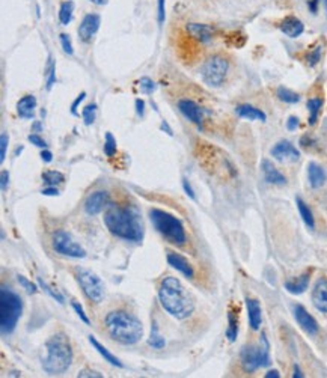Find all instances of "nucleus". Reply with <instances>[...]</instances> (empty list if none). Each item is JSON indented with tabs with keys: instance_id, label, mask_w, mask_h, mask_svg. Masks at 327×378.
<instances>
[{
	"instance_id": "nucleus-22",
	"label": "nucleus",
	"mask_w": 327,
	"mask_h": 378,
	"mask_svg": "<svg viewBox=\"0 0 327 378\" xmlns=\"http://www.w3.org/2000/svg\"><path fill=\"white\" fill-rule=\"evenodd\" d=\"M307 176H309V184L312 189H318L326 183V172L317 163L307 165Z\"/></svg>"
},
{
	"instance_id": "nucleus-17",
	"label": "nucleus",
	"mask_w": 327,
	"mask_h": 378,
	"mask_svg": "<svg viewBox=\"0 0 327 378\" xmlns=\"http://www.w3.org/2000/svg\"><path fill=\"white\" fill-rule=\"evenodd\" d=\"M312 303L320 311L327 314V279H320L312 290Z\"/></svg>"
},
{
	"instance_id": "nucleus-41",
	"label": "nucleus",
	"mask_w": 327,
	"mask_h": 378,
	"mask_svg": "<svg viewBox=\"0 0 327 378\" xmlns=\"http://www.w3.org/2000/svg\"><path fill=\"white\" fill-rule=\"evenodd\" d=\"M61 42H62V47H64V51H65V53H68V55H72V53H74L72 44H71V40H69V35L62 33V35H61Z\"/></svg>"
},
{
	"instance_id": "nucleus-1",
	"label": "nucleus",
	"mask_w": 327,
	"mask_h": 378,
	"mask_svg": "<svg viewBox=\"0 0 327 378\" xmlns=\"http://www.w3.org/2000/svg\"><path fill=\"white\" fill-rule=\"evenodd\" d=\"M158 298L163 309L176 319H186L193 314L195 301L176 277H165L158 286Z\"/></svg>"
},
{
	"instance_id": "nucleus-48",
	"label": "nucleus",
	"mask_w": 327,
	"mask_h": 378,
	"mask_svg": "<svg viewBox=\"0 0 327 378\" xmlns=\"http://www.w3.org/2000/svg\"><path fill=\"white\" fill-rule=\"evenodd\" d=\"M85 97H86V94H85V92H82V94L77 97V100L72 103V105H71V112H72V115H77V105L80 104V103L85 100Z\"/></svg>"
},
{
	"instance_id": "nucleus-29",
	"label": "nucleus",
	"mask_w": 327,
	"mask_h": 378,
	"mask_svg": "<svg viewBox=\"0 0 327 378\" xmlns=\"http://www.w3.org/2000/svg\"><path fill=\"white\" fill-rule=\"evenodd\" d=\"M297 208H299V212H300V217L303 219V222L306 223L307 228L314 229L315 228V220H314V215H312V211L309 210V207L306 205L305 202L297 197Z\"/></svg>"
},
{
	"instance_id": "nucleus-54",
	"label": "nucleus",
	"mask_w": 327,
	"mask_h": 378,
	"mask_svg": "<svg viewBox=\"0 0 327 378\" xmlns=\"http://www.w3.org/2000/svg\"><path fill=\"white\" fill-rule=\"evenodd\" d=\"M318 2H320V0H311V2H309V9H311V12L317 14V11H318Z\"/></svg>"
},
{
	"instance_id": "nucleus-23",
	"label": "nucleus",
	"mask_w": 327,
	"mask_h": 378,
	"mask_svg": "<svg viewBox=\"0 0 327 378\" xmlns=\"http://www.w3.org/2000/svg\"><path fill=\"white\" fill-rule=\"evenodd\" d=\"M235 112H237V115L240 118L249 119V121H262L264 122L267 119V115L262 110H260V109H257V107H253V105L250 104L237 105Z\"/></svg>"
},
{
	"instance_id": "nucleus-27",
	"label": "nucleus",
	"mask_w": 327,
	"mask_h": 378,
	"mask_svg": "<svg viewBox=\"0 0 327 378\" xmlns=\"http://www.w3.org/2000/svg\"><path fill=\"white\" fill-rule=\"evenodd\" d=\"M239 335V316L234 311L228 312V329H226V337L231 342H235Z\"/></svg>"
},
{
	"instance_id": "nucleus-25",
	"label": "nucleus",
	"mask_w": 327,
	"mask_h": 378,
	"mask_svg": "<svg viewBox=\"0 0 327 378\" xmlns=\"http://www.w3.org/2000/svg\"><path fill=\"white\" fill-rule=\"evenodd\" d=\"M89 342H90V345H92V347H94V348H95V350H97V351H98V353H100V354H101L103 357H104V360H106V362H109L110 365H113V366H118V368H122V366H124V365H122V362H121L119 358L115 357V356H113V354L110 353L109 350H107V348H106L104 345H101V344H100V342L97 340V337L92 336V335H90V336H89Z\"/></svg>"
},
{
	"instance_id": "nucleus-9",
	"label": "nucleus",
	"mask_w": 327,
	"mask_h": 378,
	"mask_svg": "<svg viewBox=\"0 0 327 378\" xmlns=\"http://www.w3.org/2000/svg\"><path fill=\"white\" fill-rule=\"evenodd\" d=\"M228 69H229V62L223 56L214 55L205 61L202 69H201V76H202V80L205 82V84L217 87L225 82Z\"/></svg>"
},
{
	"instance_id": "nucleus-49",
	"label": "nucleus",
	"mask_w": 327,
	"mask_h": 378,
	"mask_svg": "<svg viewBox=\"0 0 327 378\" xmlns=\"http://www.w3.org/2000/svg\"><path fill=\"white\" fill-rule=\"evenodd\" d=\"M165 21V0H158V23Z\"/></svg>"
},
{
	"instance_id": "nucleus-31",
	"label": "nucleus",
	"mask_w": 327,
	"mask_h": 378,
	"mask_svg": "<svg viewBox=\"0 0 327 378\" xmlns=\"http://www.w3.org/2000/svg\"><path fill=\"white\" fill-rule=\"evenodd\" d=\"M72 11H74V3L72 2H62L59 8V20L66 26L72 19Z\"/></svg>"
},
{
	"instance_id": "nucleus-20",
	"label": "nucleus",
	"mask_w": 327,
	"mask_h": 378,
	"mask_svg": "<svg viewBox=\"0 0 327 378\" xmlns=\"http://www.w3.org/2000/svg\"><path fill=\"white\" fill-rule=\"evenodd\" d=\"M168 262H169V265H172L175 270H178L179 273H183L186 277L192 279L195 276V270H193L192 264L184 256H181L178 253H169L168 255Z\"/></svg>"
},
{
	"instance_id": "nucleus-45",
	"label": "nucleus",
	"mask_w": 327,
	"mask_h": 378,
	"mask_svg": "<svg viewBox=\"0 0 327 378\" xmlns=\"http://www.w3.org/2000/svg\"><path fill=\"white\" fill-rule=\"evenodd\" d=\"M85 377H95V378H103L101 374L95 372V371H90V369H83L79 372V378H85Z\"/></svg>"
},
{
	"instance_id": "nucleus-32",
	"label": "nucleus",
	"mask_w": 327,
	"mask_h": 378,
	"mask_svg": "<svg viewBox=\"0 0 327 378\" xmlns=\"http://www.w3.org/2000/svg\"><path fill=\"white\" fill-rule=\"evenodd\" d=\"M148 344H150L153 348H155V350H161V348L166 345L165 337L158 333L157 324H153V327H151V336H150V339H148Z\"/></svg>"
},
{
	"instance_id": "nucleus-5",
	"label": "nucleus",
	"mask_w": 327,
	"mask_h": 378,
	"mask_svg": "<svg viewBox=\"0 0 327 378\" xmlns=\"http://www.w3.org/2000/svg\"><path fill=\"white\" fill-rule=\"evenodd\" d=\"M23 312V301L20 295L9 288L0 290V330L3 335L14 332Z\"/></svg>"
},
{
	"instance_id": "nucleus-36",
	"label": "nucleus",
	"mask_w": 327,
	"mask_h": 378,
	"mask_svg": "<svg viewBox=\"0 0 327 378\" xmlns=\"http://www.w3.org/2000/svg\"><path fill=\"white\" fill-rule=\"evenodd\" d=\"M104 152L107 157H113L116 154V140L112 136V133L106 134V142H104Z\"/></svg>"
},
{
	"instance_id": "nucleus-50",
	"label": "nucleus",
	"mask_w": 327,
	"mask_h": 378,
	"mask_svg": "<svg viewBox=\"0 0 327 378\" xmlns=\"http://www.w3.org/2000/svg\"><path fill=\"white\" fill-rule=\"evenodd\" d=\"M8 181H9V173H8V170H2V190H6Z\"/></svg>"
},
{
	"instance_id": "nucleus-12",
	"label": "nucleus",
	"mask_w": 327,
	"mask_h": 378,
	"mask_svg": "<svg viewBox=\"0 0 327 378\" xmlns=\"http://www.w3.org/2000/svg\"><path fill=\"white\" fill-rule=\"evenodd\" d=\"M293 312H294L296 321L299 322V326L305 330L307 335L314 336V335L318 333V329H320V327H318V322L315 321V318L311 315L303 306L296 304L294 309H293Z\"/></svg>"
},
{
	"instance_id": "nucleus-18",
	"label": "nucleus",
	"mask_w": 327,
	"mask_h": 378,
	"mask_svg": "<svg viewBox=\"0 0 327 378\" xmlns=\"http://www.w3.org/2000/svg\"><path fill=\"white\" fill-rule=\"evenodd\" d=\"M246 306H247V316H249V324L252 330H260L262 322V311L260 301L255 298H246Z\"/></svg>"
},
{
	"instance_id": "nucleus-14",
	"label": "nucleus",
	"mask_w": 327,
	"mask_h": 378,
	"mask_svg": "<svg viewBox=\"0 0 327 378\" xmlns=\"http://www.w3.org/2000/svg\"><path fill=\"white\" fill-rule=\"evenodd\" d=\"M178 109L179 112L189 119L192 121L193 124H196L197 127L202 125L204 122V110L202 107H199L193 100H189V98H184V100H179L178 101Z\"/></svg>"
},
{
	"instance_id": "nucleus-2",
	"label": "nucleus",
	"mask_w": 327,
	"mask_h": 378,
	"mask_svg": "<svg viewBox=\"0 0 327 378\" xmlns=\"http://www.w3.org/2000/svg\"><path fill=\"white\" fill-rule=\"evenodd\" d=\"M104 223L110 233L127 241H140L143 225L140 214L133 207H110L104 214Z\"/></svg>"
},
{
	"instance_id": "nucleus-56",
	"label": "nucleus",
	"mask_w": 327,
	"mask_h": 378,
	"mask_svg": "<svg viewBox=\"0 0 327 378\" xmlns=\"http://www.w3.org/2000/svg\"><path fill=\"white\" fill-rule=\"evenodd\" d=\"M293 377H296V378L303 377V374H302V371L299 369V366H297V365L294 366V374H293Z\"/></svg>"
},
{
	"instance_id": "nucleus-37",
	"label": "nucleus",
	"mask_w": 327,
	"mask_h": 378,
	"mask_svg": "<svg viewBox=\"0 0 327 378\" xmlns=\"http://www.w3.org/2000/svg\"><path fill=\"white\" fill-rule=\"evenodd\" d=\"M38 283H40V286L43 288L44 291H45V293H48V294L51 295V297H53L55 300H58L59 303H64V297H62V295L59 294L58 291H55L53 288H50V286H48V285H47V283L44 282V280H43V279H41V277L38 279Z\"/></svg>"
},
{
	"instance_id": "nucleus-33",
	"label": "nucleus",
	"mask_w": 327,
	"mask_h": 378,
	"mask_svg": "<svg viewBox=\"0 0 327 378\" xmlns=\"http://www.w3.org/2000/svg\"><path fill=\"white\" fill-rule=\"evenodd\" d=\"M43 179L48 186H56V184L64 183V175L56 170H47L43 173Z\"/></svg>"
},
{
	"instance_id": "nucleus-13",
	"label": "nucleus",
	"mask_w": 327,
	"mask_h": 378,
	"mask_svg": "<svg viewBox=\"0 0 327 378\" xmlns=\"http://www.w3.org/2000/svg\"><path fill=\"white\" fill-rule=\"evenodd\" d=\"M271 155L281 161H297L300 158L299 149L288 140H281L271 148Z\"/></svg>"
},
{
	"instance_id": "nucleus-7",
	"label": "nucleus",
	"mask_w": 327,
	"mask_h": 378,
	"mask_svg": "<svg viewBox=\"0 0 327 378\" xmlns=\"http://www.w3.org/2000/svg\"><path fill=\"white\" fill-rule=\"evenodd\" d=\"M268 340L265 335L261 337V345L260 347H244L241 351V365L244 368V371L247 372H253L258 368L262 366H268L270 365V356H268Z\"/></svg>"
},
{
	"instance_id": "nucleus-15",
	"label": "nucleus",
	"mask_w": 327,
	"mask_h": 378,
	"mask_svg": "<svg viewBox=\"0 0 327 378\" xmlns=\"http://www.w3.org/2000/svg\"><path fill=\"white\" fill-rule=\"evenodd\" d=\"M101 24V19L98 14H87L79 26V37L82 41H90L92 37L97 33L98 27Z\"/></svg>"
},
{
	"instance_id": "nucleus-19",
	"label": "nucleus",
	"mask_w": 327,
	"mask_h": 378,
	"mask_svg": "<svg viewBox=\"0 0 327 378\" xmlns=\"http://www.w3.org/2000/svg\"><path fill=\"white\" fill-rule=\"evenodd\" d=\"M261 168L262 172H264V178L268 184H275V186H285L286 184V178L275 168V165L270 160H262Z\"/></svg>"
},
{
	"instance_id": "nucleus-58",
	"label": "nucleus",
	"mask_w": 327,
	"mask_h": 378,
	"mask_svg": "<svg viewBox=\"0 0 327 378\" xmlns=\"http://www.w3.org/2000/svg\"><path fill=\"white\" fill-rule=\"evenodd\" d=\"M89 2H92L95 5H106L107 3V0H89Z\"/></svg>"
},
{
	"instance_id": "nucleus-6",
	"label": "nucleus",
	"mask_w": 327,
	"mask_h": 378,
	"mask_svg": "<svg viewBox=\"0 0 327 378\" xmlns=\"http://www.w3.org/2000/svg\"><path fill=\"white\" fill-rule=\"evenodd\" d=\"M150 219L153 222L154 228L160 235H163L172 244H184L186 243V231L178 217L171 212L153 208L150 211Z\"/></svg>"
},
{
	"instance_id": "nucleus-24",
	"label": "nucleus",
	"mask_w": 327,
	"mask_h": 378,
	"mask_svg": "<svg viewBox=\"0 0 327 378\" xmlns=\"http://www.w3.org/2000/svg\"><path fill=\"white\" fill-rule=\"evenodd\" d=\"M35 107H37V98L33 95H26L17 103V113L24 119H30L35 113Z\"/></svg>"
},
{
	"instance_id": "nucleus-30",
	"label": "nucleus",
	"mask_w": 327,
	"mask_h": 378,
	"mask_svg": "<svg viewBox=\"0 0 327 378\" xmlns=\"http://www.w3.org/2000/svg\"><path fill=\"white\" fill-rule=\"evenodd\" d=\"M276 94H278V98H279L281 101L288 103V104H294V103H299V101H300V95H299V94L293 92L291 89L284 87V86L278 87V92H276Z\"/></svg>"
},
{
	"instance_id": "nucleus-57",
	"label": "nucleus",
	"mask_w": 327,
	"mask_h": 378,
	"mask_svg": "<svg viewBox=\"0 0 327 378\" xmlns=\"http://www.w3.org/2000/svg\"><path fill=\"white\" fill-rule=\"evenodd\" d=\"M161 128H163V130L166 128L168 134H171V136H172V130H171V127L168 125V122H166V121H163V124H161Z\"/></svg>"
},
{
	"instance_id": "nucleus-42",
	"label": "nucleus",
	"mask_w": 327,
	"mask_h": 378,
	"mask_svg": "<svg viewBox=\"0 0 327 378\" xmlns=\"http://www.w3.org/2000/svg\"><path fill=\"white\" fill-rule=\"evenodd\" d=\"M72 308H74L76 314L80 316V319H82V321H83L85 324H89V318H87L86 314H85V311H83L82 304H79L77 301H72Z\"/></svg>"
},
{
	"instance_id": "nucleus-39",
	"label": "nucleus",
	"mask_w": 327,
	"mask_h": 378,
	"mask_svg": "<svg viewBox=\"0 0 327 378\" xmlns=\"http://www.w3.org/2000/svg\"><path fill=\"white\" fill-rule=\"evenodd\" d=\"M17 280H19V283L22 285L23 288L27 291V293H30V294H33V293H37V286L32 283V282H29L24 276H22V274H19L17 276Z\"/></svg>"
},
{
	"instance_id": "nucleus-43",
	"label": "nucleus",
	"mask_w": 327,
	"mask_h": 378,
	"mask_svg": "<svg viewBox=\"0 0 327 378\" xmlns=\"http://www.w3.org/2000/svg\"><path fill=\"white\" fill-rule=\"evenodd\" d=\"M29 140L35 145V147H38V148H45L47 147V142L44 140L43 137H40L38 134H30L29 136Z\"/></svg>"
},
{
	"instance_id": "nucleus-11",
	"label": "nucleus",
	"mask_w": 327,
	"mask_h": 378,
	"mask_svg": "<svg viewBox=\"0 0 327 378\" xmlns=\"http://www.w3.org/2000/svg\"><path fill=\"white\" fill-rule=\"evenodd\" d=\"M109 193L107 191H103V190H97V191L90 193L86 197V201H85V211H86L89 215L100 214L101 211L109 205Z\"/></svg>"
},
{
	"instance_id": "nucleus-26",
	"label": "nucleus",
	"mask_w": 327,
	"mask_h": 378,
	"mask_svg": "<svg viewBox=\"0 0 327 378\" xmlns=\"http://www.w3.org/2000/svg\"><path fill=\"white\" fill-rule=\"evenodd\" d=\"M309 285V274H303L302 277L296 279V280H289L285 283V290L291 294H302L307 290Z\"/></svg>"
},
{
	"instance_id": "nucleus-8",
	"label": "nucleus",
	"mask_w": 327,
	"mask_h": 378,
	"mask_svg": "<svg viewBox=\"0 0 327 378\" xmlns=\"http://www.w3.org/2000/svg\"><path fill=\"white\" fill-rule=\"evenodd\" d=\"M76 273V279L79 282V285L82 286L83 293L87 298L94 303H101L104 298V283L103 280L87 268L83 267H77L74 270Z\"/></svg>"
},
{
	"instance_id": "nucleus-55",
	"label": "nucleus",
	"mask_w": 327,
	"mask_h": 378,
	"mask_svg": "<svg viewBox=\"0 0 327 378\" xmlns=\"http://www.w3.org/2000/svg\"><path fill=\"white\" fill-rule=\"evenodd\" d=\"M281 377V374L278 372V371H268L267 374H265V378H279Z\"/></svg>"
},
{
	"instance_id": "nucleus-28",
	"label": "nucleus",
	"mask_w": 327,
	"mask_h": 378,
	"mask_svg": "<svg viewBox=\"0 0 327 378\" xmlns=\"http://www.w3.org/2000/svg\"><path fill=\"white\" fill-rule=\"evenodd\" d=\"M323 107V100L321 98H311L307 100V110H309V124L314 125L318 119V115Z\"/></svg>"
},
{
	"instance_id": "nucleus-10",
	"label": "nucleus",
	"mask_w": 327,
	"mask_h": 378,
	"mask_svg": "<svg viewBox=\"0 0 327 378\" xmlns=\"http://www.w3.org/2000/svg\"><path fill=\"white\" fill-rule=\"evenodd\" d=\"M53 249L58 253L69 258H85L86 250L65 231H58L53 233Z\"/></svg>"
},
{
	"instance_id": "nucleus-51",
	"label": "nucleus",
	"mask_w": 327,
	"mask_h": 378,
	"mask_svg": "<svg viewBox=\"0 0 327 378\" xmlns=\"http://www.w3.org/2000/svg\"><path fill=\"white\" fill-rule=\"evenodd\" d=\"M136 109H137V115L139 116H143V112H145V103H143V100H136Z\"/></svg>"
},
{
	"instance_id": "nucleus-53",
	"label": "nucleus",
	"mask_w": 327,
	"mask_h": 378,
	"mask_svg": "<svg viewBox=\"0 0 327 378\" xmlns=\"http://www.w3.org/2000/svg\"><path fill=\"white\" fill-rule=\"evenodd\" d=\"M41 157H43V160L45 163H50V161L53 160V154H51L50 151H43V152H41Z\"/></svg>"
},
{
	"instance_id": "nucleus-40",
	"label": "nucleus",
	"mask_w": 327,
	"mask_h": 378,
	"mask_svg": "<svg viewBox=\"0 0 327 378\" xmlns=\"http://www.w3.org/2000/svg\"><path fill=\"white\" fill-rule=\"evenodd\" d=\"M8 134L6 133H2V137H0V161H5V157H6V148H8Z\"/></svg>"
},
{
	"instance_id": "nucleus-59",
	"label": "nucleus",
	"mask_w": 327,
	"mask_h": 378,
	"mask_svg": "<svg viewBox=\"0 0 327 378\" xmlns=\"http://www.w3.org/2000/svg\"><path fill=\"white\" fill-rule=\"evenodd\" d=\"M324 2V6H326V12H327V0H323Z\"/></svg>"
},
{
	"instance_id": "nucleus-52",
	"label": "nucleus",
	"mask_w": 327,
	"mask_h": 378,
	"mask_svg": "<svg viewBox=\"0 0 327 378\" xmlns=\"http://www.w3.org/2000/svg\"><path fill=\"white\" fill-rule=\"evenodd\" d=\"M43 194L44 196H56V194H59V191H58V189L56 187H48V189H44L43 190Z\"/></svg>"
},
{
	"instance_id": "nucleus-47",
	"label": "nucleus",
	"mask_w": 327,
	"mask_h": 378,
	"mask_svg": "<svg viewBox=\"0 0 327 378\" xmlns=\"http://www.w3.org/2000/svg\"><path fill=\"white\" fill-rule=\"evenodd\" d=\"M183 187H184V191L192 197V199H196V196H195V191H193V189H192V186H190V183L184 178L183 179Z\"/></svg>"
},
{
	"instance_id": "nucleus-46",
	"label": "nucleus",
	"mask_w": 327,
	"mask_h": 378,
	"mask_svg": "<svg viewBox=\"0 0 327 378\" xmlns=\"http://www.w3.org/2000/svg\"><path fill=\"white\" fill-rule=\"evenodd\" d=\"M297 127H299V118L289 116V118H288V122H286V128H288L289 131H294Z\"/></svg>"
},
{
	"instance_id": "nucleus-35",
	"label": "nucleus",
	"mask_w": 327,
	"mask_h": 378,
	"mask_svg": "<svg viewBox=\"0 0 327 378\" xmlns=\"http://www.w3.org/2000/svg\"><path fill=\"white\" fill-rule=\"evenodd\" d=\"M95 113H97V105L95 104H87L86 107L83 109L82 116H83L86 125H90V124L95 121Z\"/></svg>"
},
{
	"instance_id": "nucleus-4",
	"label": "nucleus",
	"mask_w": 327,
	"mask_h": 378,
	"mask_svg": "<svg viewBox=\"0 0 327 378\" xmlns=\"http://www.w3.org/2000/svg\"><path fill=\"white\" fill-rule=\"evenodd\" d=\"M47 356L43 358L44 371L50 375H59L69 369L72 363V348L64 333L51 336L45 344Z\"/></svg>"
},
{
	"instance_id": "nucleus-44",
	"label": "nucleus",
	"mask_w": 327,
	"mask_h": 378,
	"mask_svg": "<svg viewBox=\"0 0 327 378\" xmlns=\"http://www.w3.org/2000/svg\"><path fill=\"white\" fill-rule=\"evenodd\" d=\"M56 77H55V63L50 62V68H48V80H47V87L50 89L53 83H55Z\"/></svg>"
},
{
	"instance_id": "nucleus-3",
	"label": "nucleus",
	"mask_w": 327,
	"mask_h": 378,
	"mask_svg": "<svg viewBox=\"0 0 327 378\" xmlns=\"http://www.w3.org/2000/svg\"><path fill=\"white\" fill-rule=\"evenodd\" d=\"M106 329L112 339L122 345H134L143 336L142 322L124 311H115L106 316Z\"/></svg>"
},
{
	"instance_id": "nucleus-38",
	"label": "nucleus",
	"mask_w": 327,
	"mask_h": 378,
	"mask_svg": "<svg viewBox=\"0 0 327 378\" xmlns=\"http://www.w3.org/2000/svg\"><path fill=\"white\" fill-rule=\"evenodd\" d=\"M139 84H140L142 92H145V94H153L154 89H155V84H154V82L150 77H142Z\"/></svg>"
},
{
	"instance_id": "nucleus-16",
	"label": "nucleus",
	"mask_w": 327,
	"mask_h": 378,
	"mask_svg": "<svg viewBox=\"0 0 327 378\" xmlns=\"http://www.w3.org/2000/svg\"><path fill=\"white\" fill-rule=\"evenodd\" d=\"M279 27H281L282 33H284L285 37H288V38H297V37H300V35L303 33V30H305L303 21L299 20V19L294 17V15L285 17L284 20L281 21Z\"/></svg>"
},
{
	"instance_id": "nucleus-34",
	"label": "nucleus",
	"mask_w": 327,
	"mask_h": 378,
	"mask_svg": "<svg viewBox=\"0 0 327 378\" xmlns=\"http://www.w3.org/2000/svg\"><path fill=\"white\" fill-rule=\"evenodd\" d=\"M321 53H323V47L321 45H317L314 47L307 55H306V61L311 66H315L317 63L321 61Z\"/></svg>"
},
{
	"instance_id": "nucleus-21",
	"label": "nucleus",
	"mask_w": 327,
	"mask_h": 378,
	"mask_svg": "<svg viewBox=\"0 0 327 378\" xmlns=\"http://www.w3.org/2000/svg\"><path fill=\"white\" fill-rule=\"evenodd\" d=\"M187 32L192 38H195L201 42H208L213 40V29L208 24L190 23V24H187Z\"/></svg>"
}]
</instances>
